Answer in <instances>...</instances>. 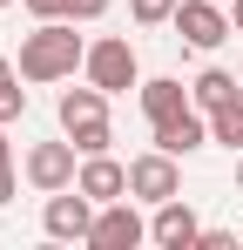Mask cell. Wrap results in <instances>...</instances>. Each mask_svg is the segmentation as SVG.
I'll list each match as a JSON object with an SVG mask.
<instances>
[{
    "label": "cell",
    "instance_id": "1",
    "mask_svg": "<svg viewBox=\"0 0 243 250\" xmlns=\"http://www.w3.org/2000/svg\"><path fill=\"white\" fill-rule=\"evenodd\" d=\"M81 21H40L34 34L20 41V82H75V68L88 61V41L75 34Z\"/></svg>",
    "mask_w": 243,
    "mask_h": 250
},
{
    "label": "cell",
    "instance_id": "2",
    "mask_svg": "<svg viewBox=\"0 0 243 250\" xmlns=\"http://www.w3.org/2000/svg\"><path fill=\"white\" fill-rule=\"evenodd\" d=\"M54 115H61V135L75 142L81 156H101V149L115 142V128H108V95H101L95 82H88V88H61Z\"/></svg>",
    "mask_w": 243,
    "mask_h": 250
},
{
    "label": "cell",
    "instance_id": "3",
    "mask_svg": "<svg viewBox=\"0 0 243 250\" xmlns=\"http://www.w3.org/2000/svg\"><path fill=\"white\" fill-rule=\"evenodd\" d=\"M81 75L101 88V95H128V88H142L135 41H122V34H101V41H88V61H81Z\"/></svg>",
    "mask_w": 243,
    "mask_h": 250
},
{
    "label": "cell",
    "instance_id": "4",
    "mask_svg": "<svg viewBox=\"0 0 243 250\" xmlns=\"http://www.w3.org/2000/svg\"><path fill=\"white\" fill-rule=\"evenodd\" d=\"M182 156H169V149H142V156H135V163H128V196H135V203H169V196H182Z\"/></svg>",
    "mask_w": 243,
    "mask_h": 250
},
{
    "label": "cell",
    "instance_id": "5",
    "mask_svg": "<svg viewBox=\"0 0 243 250\" xmlns=\"http://www.w3.org/2000/svg\"><path fill=\"white\" fill-rule=\"evenodd\" d=\"M95 196L88 189H54L47 209H40V230L54 237V244H88V230H95Z\"/></svg>",
    "mask_w": 243,
    "mask_h": 250
},
{
    "label": "cell",
    "instance_id": "6",
    "mask_svg": "<svg viewBox=\"0 0 243 250\" xmlns=\"http://www.w3.org/2000/svg\"><path fill=\"white\" fill-rule=\"evenodd\" d=\"M27 183H34L40 196H54V189H75V176H81V149L61 135V142H34L27 149Z\"/></svg>",
    "mask_w": 243,
    "mask_h": 250
},
{
    "label": "cell",
    "instance_id": "7",
    "mask_svg": "<svg viewBox=\"0 0 243 250\" xmlns=\"http://www.w3.org/2000/svg\"><path fill=\"white\" fill-rule=\"evenodd\" d=\"M88 244H95V250H135V244H149V223H142L135 196H115V203H101V209H95Z\"/></svg>",
    "mask_w": 243,
    "mask_h": 250
},
{
    "label": "cell",
    "instance_id": "8",
    "mask_svg": "<svg viewBox=\"0 0 243 250\" xmlns=\"http://www.w3.org/2000/svg\"><path fill=\"white\" fill-rule=\"evenodd\" d=\"M169 27H176V34H182L189 47H202V54H209V47H223L230 34H237V27H230V7H223V0H182Z\"/></svg>",
    "mask_w": 243,
    "mask_h": 250
},
{
    "label": "cell",
    "instance_id": "9",
    "mask_svg": "<svg viewBox=\"0 0 243 250\" xmlns=\"http://www.w3.org/2000/svg\"><path fill=\"white\" fill-rule=\"evenodd\" d=\"M196 237H202V216L182 203V196L156 203V216H149V244H162V250H196Z\"/></svg>",
    "mask_w": 243,
    "mask_h": 250
},
{
    "label": "cell",
    "instance_id": "10",
    "mask_svg": "<svg viewBox=\"0 0 243 250\" xmlns=\"http://www.w3.org/2000/svg\"><path fill=\"white\" fill-rule=\"evenodd\" d=\"M149 142L169 149V156H196L202 142H209V115H202V108H182V115H169V122H149Z\"/></svg>",
    "mask_w": 243,
    "mask_h": 250
},
{
    "label": "cell",
    "instance_id": "11",
    "mask_svg": "<svg viewBox=\"0 0 243 250\" xmlns=\"http://www.w3.org/2000/svg\"><path fill=\"white\" fill-rule=\"evenodd\" d=\"M75 189H88L95 203H115V196H128V163H115L108 149H101V156H81Z\"/></svg>",
    "mask_w": 243,
    "mask_h": 250
},
{
    "label": "cell",
    "instance_id": "12",
    "mask_svg": "<svg viewBox=\"0 0 243 250\" xmlns=\"http://www.w3.org/2000/svg\"><path fill=\"white\" fill-rule=\"evenodd\" d=\"M135 95H142V115H149V122H169V115L196 108V102H189V88L176 82V75H156V82H142Z\"/></svg>",
    "mask_w": 243,
    "mask_h": 250
},
{
    "label": "cell",
    "instance_id": "13",
    "mask_svg": "<svg viewBox=\"0 0 243 250\" xmlns=\"http://www.w3.org/2000/svg\"><path fill=\"white\" fill-rule=\"evenodd\" d=\"M189 102H196L202 115H216V108H230V102H237V75H230V68H202L196 82H189Z\"/></svg>",
    "mask_w": 243,
    "mask_h": 250
},
{
    "label": "cell",
    "instance_id": "14",
    "mask_svg": "<svg viewBox=\"0 0 243 250\" xmlns=\"http://www.w3.org/2000/svg\"><path fill=\"white\" fill-rule=\"evenodd\" d=\"M209 142H223V149H237V156H243V108H237V102L209 115Z\"/></svg>",
    "mask_w": 243,
    "mask_h": 250
},
{
    "label": "cell",
    "instance_id": "15",
    "mask_svg": "<svg viewBox=\"0 0 243 250\" xmlns=\"http://www.w3.org/2000/svg\"><path fill=\"white\" fill-rule=\"evenodd\" d=\"M176 7H182V0H128L135 27H169V21H176Z\"/></svg>",
    "mask_w": 243,
    "mask_h": 250
},
{
    "label": "cell",
    "instance_id": "16",
    "mask_svg": "<svg viewBox=\"0 0 243 250\" xmlns=\"http://www.w3.org/2000/svg\"><path fill=\"white\" fill-rule=\"evenodd\" d=\"M20 115H27V88L14 75V82H0V122H20Z\"/></svg>",
    "mask_w": 243,
    "mask_h": 250
},
{
    "label": "cell",
    "instance_id": "17",
    "mask_svg": "<svg viewBox=\"0 0 243 250\" xmlns=\"http://www.w3.org/2000/svg\"><path fill=\"white\" fill-rule=\"evenodd\" d=\"M14 203V149H7V122H0V209Z\"/></svg>",
    "mask_w": 243,
    "mask_h": 250
},
{
    "label": "cell",
    "instance_id": "18",
    "mask_svg": "<svg viewBox=\"0 0 243 250\" xmlns=\"http://www.w3.org/2000/svg\"><path fill=\"white\" fill-rule=\"evenodd\" d=\"M101 14H108V0H68V21H81V27L101 21Z\"/></svg>",
    "mask_w": 243,
    "mask_h": 250
},
{
    "label": "cell",
    "instance_id": "19",
    "mask_svg": "<svg viewBox=\"0 0 243 250\" xmlns=\"http://www.w3.org/2000/svg\"><path fill=\"white\" fill-rule=\"evenodd\" d=\"M34 21H68V0H27Z\"/></svg>",
    "mask_w": 243,
    "mask_h": 250
},
{
    "label": "cell",
    "instance_id": "20",
    "mask_svg": "<svg viewBox=\"0 0 243 250\" xmlns=\"http://www.w3.org/2000/svg\"><path fill=\"white\" fill-rule=\"evenodd\" d=\"M196 250H237V237H230V230H202Z\"/></svg>",
    "mask_w": 243,
    "mask_h": 250
},
{
    "label": "cell",
    "instance_id": "21",
    "mask_svg": "<svg viewBox=\"0 0 243 250\" xmlns=\"http://www.w3.org/2000/svg\"><path fill=\"white\" fill-rule=\"evenodd\" d=\"M230 27H237V34H243V0H230Z\"/></svg>",
    "mask_w": 243,
    "mask_h": 250
},
{
    "label": "cell",
    "instance_id": "22",
    "mask_svg": "<svg viewBox=\"0 0 243 250\" xmlns=\"http://www.w3.org/2000/svg\"><path fill=\"white\" fill-rule=\"evenodd\" d=\"M14 75H20V68H14V61H7V54H0V82H14Z\"/></svg>",
    "mask_w": 243,
    "mask_h": 250
},
{
    "label": "cell",
    "instance_id": "23",
    "mask_svg": "<svg viewBox=\"0 0 243 250\" xmlns=\"http://www.w3.org/2000/svg\"><path fill=\"white\" fill-rule=\"evenodd\" d=\"M237 196H243V156H237Z\"/></svg>",
    "mask_w": 243,
    "mask_h": 250
},
{
    "label": "cell",
    "instance_id": "24",
    "mask_svg": "<svg viewBox=\"0 0 243 250\" xmlns=\"http://www.w3.org/2000/svg\"><path fill=\"white\" fill-rule=\"evenodd\" d=\"M237 108H243V88H237Z\"/></svg>",
    "mask_w": 243,
    "mask_h": 250
},
{
    "label": "cell",
    "instance_id": "25",
    "mask_svg": "<svg viewBox=\"0 0 243 250\" xmlns=\"http://www.w3.org/2000/svg\"><path fill=\"white\" fill-rule=\"evenodd\" d=\"M0 7H14V0H0Z\"/></svg>",
    "mask_w": 243,
    "mask_h": 250
},
{
    "label": "cell",
    "instance_id": "26",
    "mask_svg": "<svg viewBox=\"0 0 243 250\" xmlns=\"http://www.w3.org/2000/svg\"><path fill=\"white\" fill-rule=\"evenodd\" d=\"M223 7H230V0H223Z\"/></svg>",
    "mask_w": 243,
    "mask_h": 250
}]
</instances>
